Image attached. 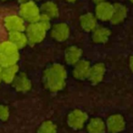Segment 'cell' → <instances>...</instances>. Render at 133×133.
Instances as JSON below:
<instances>
[{"mask_svg": "<svg viewBox=\"0 0 133 133\" xmlns=\"http://www.w3.org/2000/svg\"><path fill=\"white\" fill-rule=\"evenodd\" d=\"M66 78V69L62 65L55 63L45 70L42 80L46 89L51 92H57L65 88Z\"/></svg>", "mask_w": 133, "mask_h": 133, "instance_id": "cell-1", "label": "cell"}, {"mask_svg": "<svg viewBox=\"0 0 133 133\" xmlns=\"http://www.w3.org/2000/svg\"><path fill=\"white\" fill-rule=\"evenodd\" d=\"M19 59L18 48L11 41L0 43V65L4 66L16 65Z\"/></svg>", "mask_w": 133, "mask_h": 133, "instance_id": "cell-2", "label": "cell"}, {"mask_svg": "<svg viewBox=\"0 0 133 133\" xmlns=\"http://www.w3.org/2000/svg\"><path fill=\"white\" fill-rule=\"evenodd\" d=\"M48 30L44 28L38 22L29 23L26 28V35L28 37V43L30 45H36L42 42L46 37Z\"/></svg>", "mask_w": 133, "mask_h": 133, "instance_id": "cell-3", "label": "cell"}, {"mask_svg": "<svg viewBox=\"0 0 133 133\" xmlns=\"http://www.w3.org/2000/svg\"><path fill=\"white\" fill-rule=\"evenodd\" d=\"M19 13H20V17H22L24 20L28 21V23L37 22L41 15L40 8L37 6L35 2L30 0L20 5Z\"/></svg>", "mask_w": 133, "mask_h": 133, "instance_id": "cell-4", "label": "cell"}, {"mask_svg": "<svg viewBox=\"0 0 133 133\" xmlns=\"http://www.w3.org/2000/svg\"><path fill=\"white\" fill-rule=\"evenodd\" d=\"M88 121V115L80 109L71 111L68 116V124L74 129H80L86 125Z\"/></svg>", "mask_w": 133, "mask_h": 133, "instance_id": "cell-5", "label": "cell"}, {"mask_svg": "<svg viewBox=\"0 0 133 133\" xmlns=\"http://www.w3.org/2000/svg\"><path fill=\"white\" fill-rule=\"evenodd\" d=\"M126 126L125 118L120 114H112L106 121L107 130L109 133H120L124 130Z\"/></svg>", "mask_w": 133, "mask_h": 133, "instance_id": "cell-6", "label": "cell"}, {"mask_svg": "<svg viewBox=\"0 0 133 133\" xmlns=\"http://www.w3.org/2000/svg\"><path fill=\"white\" fill-rule=\"evenodd\" d=\"M5 26L9 32L24 31L26 28L24 18L17 15H11L6 17L5 18Z\"/></svg>", "mask_w": 133, "mask_h": 133, "instance_id": "cell-7", "label": "cell"}, {"mask_svg": "<svg viewBox=\"0 0 133 133\" xmlns=\"http://www.w3.org/2000/svg\"><path fill=\"white\" fill-rule=\"evenodd\" d=\"M50 34L55 40L58 41V42H63L69 38L70 29H69V26L65 23H58L52 26Z\"/></svg>", "mask_w": 133, "mask_h": 133, "instance_id": "cell-8", "label": "cell"}, {"mask_svg": "<svg viewBox=\"0 0 133 133\" xmlns=\"http://www.w3.org/2000/svg\"><path fill=\"white\" fill-rule=\"evenodd\" d=\"M113 14V5L110 3L102 2L99 4H97L95 8V15L97 18L101 21H110L111 17Z\"/></svg>", "mask_w": 133, "mask_h": 133, "instance_id": "cell-9", "label": "cell"}, {"mask_svg": "<svg viewBox=\"0 0 133 133\" xmlns=\"http://www.w3.org/2000/svg\"><path fill=\"white\" fill-rule=\"evenodd\" d=\"M91 69L90 62L88 60H81L80 59L78 63L74 65V69H73V76L77 79L83 80L89 78V71Z\"/></svg>", "mask_w": 133, "mask_h": 133, "instance_id": "cell-10", "label": "cell"}, {"mask_svg": "<svg viewBox=\"0 0 133 133\" xmlns=\"http://www.w3.org/2000/svg\"><path fill=\"white\" fill-rule=\"evenodd\" d=\"M106 73V66L103 63H96L95 65L91 66L90 71H89V79L93 85H97L101 82L104 78Z\"/></svg>", "mask_w": 133, "mask_h": 133, "instance_id": "cell-11", "label": "cell"}, {"mask_svg": "<svg viewBox=\"0 0 133 133\" xmlns=\"http://www.w3.org/2000/svg\"><path fill=\"white\" fill-rule=\"evenodd\" d=\"M12 86L19 92H28L31 89L32 84L28 77L25 73H18L12 82Z\"/></svg>", "mask_w": 133, "mask_h": 133, "instance_id": "cell-12", "label": "cell"}, {"mask_svg": "<svg viewBox=\"0 0 133 133\" xmlns=\"http://www.w3.org/2000/svg\"><path fill=\"white\" fill-rule=\"evenodd\" d=\"M128 15V8L124 5L116 3L113 5V14L110 22L113 25H118L126 19Z\"/></svg>", "mask_w": 133, "mask_h": 133, "instance_id": "cell-13", "label": "cell"}, {"mask_svg": "<svg viewBox=\"0 0 133 133\" xmlns=\"http://www.w3.org/2000/svg\"><path fill=\"white\" fill-rule=\"evenodd\" d=\"M80 26L85 31L92 32L98 26V18L92 13H86L80 17Z\"/></svg>", "mask_w": 133, "mask_h": 133, "instance_id": "cell-14", "label": "cell"}, {"mask_svg": "<svg viewBox=\"0 0 133 133\" xmlns=\"http://www.w3.org/2000/svg\"><path fill=\"white\" fill-rule=\"evenodd\" d=\"M110 30L104 26H97L92 31V40L97 44H104L110 37Z\"/></svg>", "mask_w": 133, "mask_h": 133, "instance_id": "cell-15", "label": "cell"}, {"mask_svg": "<svg viewBox=\"0 0 133 133\" xmlns=\"http://www.w3.org/2000/svg\"><path fill=\"white\" fill-rule=\"evenodd\" d=\"M18 74V66L17 65H12V66H4L0 73V79L5 83H12Z\"/></svg>", "mask_w": 133, "mask_h": 133, "instance_id": "cell-16", "label": "cell"}, {"mask_svg": "<svg viewBox=\"0 0 133 133\" xmlns=\"http://www.w3.org/2000/svg\"><path fill=\"white\" fill-rule=\"evenodd\" d=\"M82 50L76 46H71L65 51V60L69 65H75L80 60Z\"/></svg>", "mask_w": 133, "mask_h": 133, "instance_id": "cell-17", "label": "cell"}, {"mask_svg": "<svg viewBox=\"0 0 133 133\" xmlns=\"http://www.w3.org/2000/svg\"><path fill=\"white\" fill-rule=\"evenodd\" d=\"M87 130L89 133H105L107 127L102 118H93L88 122Z\"/></svg>", "mask_w": 133, "mask_h": 133, "instance_id": "cell-18", "label": "cell"}, {"mask_svg": "<svg viewBox=\"0 0 133 133\" xmlns=\"http://www.w3.org/2000/svg\"><path fill=\"white\" fill-rule=\"evenodd\" d=\"M8 40L11 41L13 44L18 48V49L23 48L28 44V37L23 31H12L9 32L8 35Z\"/></svg>", "mask_w": 133, "mask_h": 133, "instance_id": "cell-19", "label": "cell"}, {"mask_svg": "<svg viewBox=\"0 0 133 133\" xmlns=\"http://www.w3.org/2000/svg\"><path fill=\"white\" fill-rule=\"evenodd\" d=\"M40 12L41 14H44V15L48 16L49 18H56V17H58L59 10L57 6L54 2H45L41 5L40 6Z\"/></svg>", "mask_w": 133, "mask_h": 133, "instance_id": "cell-20", "label": "cell"}, {"mask_svg": "<svg viewBox=\"0 0 133 133\" xmlns=\"http://www.w3.org/2000/svg\"><path fill=\"white\" fill-rule=\"evenodd\" d=\"M57 126L51 120H46L38 128V133H57Z\"/></svg>", "mask_w": 133, "mask_h": 133, "instance_id": "cell-21", "label": "cell"}, {"mask_svg": "<svg viewBox=\"0 0 133 133\" xmlns=\"http://www.w3.org/2000/svg\"><path fill=\"white\" fill-rule=\"evenodd\" d=\"M50 19L48 16L44 15V14H41L40 17H39L38 20L37 22H38L41 26H43L44 28H46V30H49L50 28H51V22H50Z\"/></svg>", "mask_w": 133, "mask_h": 133, "instance_id": "cell-22", "label": "cell"}, {"mask_svg": "<svg viewBox=\"0 0 133 133\" xmlns=\"http://www.w3.org/2000/svg\"><path fill=\"white\" fill-rule=\"evenodd\" d=\"M9 118V109L6 106L0 104V119L6 121Z\"/></svg>", "mask_w": 133, "mask_h": 133, "instance_id": "cell-23", "label": "cell"}, {"mask_svg": "<svg viewBox=\"0 0 133 133\" xmlns=\"http://www.w3.org/2000/svg\"><path fill=\"white\" fill-rule=\"evenodd\" d=\"M129 69H130V70L132 71L133 73V55L130 57V58H129Z\"/></svg>", "mask_w": 133, "mask_h": 133, "instance_id": "cell-24", "label": "cell"}, {"mask_svg": "<svg viewBox=\"0 0 133 133\" xmlns=\"http://www.w3.org/2000/svg\"><path fill=\"white\" fill-rule=\"evenodd\" d=\"M93 2L95 3V4H99V3H102V2H105L106 0H92Z\"/></svg>", "mask_w": 133, "mask_h": 133, "instance_id": "cell-25", "label": "cell"}, {"mask_svg": "<svg viewBox=\"0 0 133 133\" xmlns=\"http://www.w3.org/2000/svg\"><path fill=\"white\" fill-rule=\"evenodd\" d=\"M28 1H29V0H17V2H19L20 4H22V3H25V2H28Z\"/></svg>", "mask_w": 133, "mask_h": 133, "instance_id": "cell-26", "label": "cell"}, {"mask_svg": "<svg viewBox=\"0 0 133 133\" xmlns=\"http://www.w3.org/2000/svg\"><path fill=\"white\" fill-rule=\"evenodd\" d=\"M68 2H69V3H73V2H76V1H78V0H66Z\"/></svg>", "mask_w": 133, "mask_h": 133, "instance_id": "cell-27", "label": "cell"}, {"mask_svg": "<svg viewBox=\"0 0 133 133\" xmlns=\"http://www.w3.org/2000/svg\"><path fill=\"white\" fill-rule=\"evenodd\" d=\"M1 70H2V66L0 65V73H1Z\"/></svg>", "mask_w": 133, "mask_h": 133, "instance_id": "cell-28", "label": "cell"}, {"mask_svg": "<svg viewBox=\"0 0 133 133\" xmlns=\"http://www.w3.org/2000/svg\"><path fill=\"white\" fill-rule=\"evenodd\" d=\"M129 1H130L131 3H133V0H129Z\"/></svg>", "mask_w": 133, "mask_h": 133, "instance_id": "cell-29", "label": "cell"}, {"mask_svg": "<svg viewBox=\"0 0 133 133\" xmlns=\"http://www.w3.org/2000/svg\"><path fill=\"white\" fill-rule=\"evenodd\" d=\"M37 1H41V0H37Z\"/></svg>", "mask_w": 133, "mask_h": 133, "instance_id": "cell-30", "label": "cell"}, {"mask_svg": "<svg viewBox=\"0 0 133 133\" xmlns=\"http://www.w3.org/2000/svg\"><path fill=\"white\" fill-rule=\"evenodd\" d=\"M0 81H1V79H0Z\"/></svg>", "mask_w": 133, "mask_h": 133, "instance_id": "cell-31", "label": "cell"}]
</instances>
